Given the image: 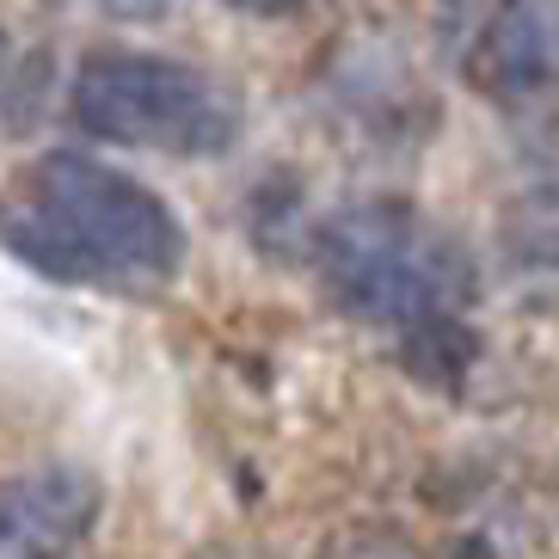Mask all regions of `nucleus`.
I'll use <instances>...</instances> for the list:
<instances>
[{
  "label": "nucleus",
  "instance_id": "obj_1",
  "mask_svg": "<svg viewBox=\"0 0 559 559\" xmlns=\"http://www.w3.org/2000/svg\"><path fill=\"white\" fill-rule=\"evenodd\" d=\"M0 247L68 289L160 296L185 271V222L123 166L50 148L0 185Z\"/></svg>",
  "mask_w": 559,
  "mask_h": 559
},
{
  "label": "nucleus",
  "instance_id": "obj_5",
  "mask_svg": "<svg viewBox=\"0 0 559 559\" xmlns=\"http://www.w3.org/2000/svg\"><path fill=\"white\" fill-rule=\"evenodd\" d=\"M105 510V486L86 467H32L0 486V559H81Z\"/></svg>",
  "mask_w": 559,
  "mask_h": 559
},
{
  "label": "nucleus",
  "instance_id": "obj_7",
  "mask_svg": "<svg viewBox=\"0 0 559 559\" xmlns=\"http://www.w3.org/2000/svg\"><path fill=\"white\" fill-rule=\"evenodd\" d=\"M320 559H425V554H418L406 535H394V528H376V523L362 528L357 523V528H338Z\"/></svg>",
  "mask_w": 559,
  "mask_h": 559
},
{
  "label": "nucleus",
  "instance_id": "obj_8",
  "mask_svg": "<svg viewBox=\"0 0 559 559\" xmlns=\"http://www.w3.org/2000/svg\"><path fill=\"white\" fill-rule=\"evenodd\" d=\"M105 7H154V0H105Z\"/></svg>",
  "mask_w": 559,
  "mask_h": 559
},
{
  "label": "nucleus",
  "instance_id": "obj_6",
  "mask_svg": "<svg viewBox=\"0 0 559 559\" xmlns=\"http://www.w3.org/2000/svg\"><path fill=\"white\" fill-rule=\"evenodd\" d=\"M504 252L528 271H559V191H542L535 203L504 222Z\"/></svg>",
  "mask_w": 559,
  "mask_h": 559
},
{
  "label": "nucleus",
  "instance_id": "obj_3",
  "mask_svg": "<svg viewBox=\"0 0 559 559\" xmlns=\"http://www.w3.org/2000/svg\"><path fill=\"white\" fill-rule=\"evenodd\" d=\"M68 117L93 142L148 148L173 160H210L240 142L247 105L222 74L154 50H86L68 81Z\"/></svg>",
  "mask_w": 559,
  "mask_h": 559
},
{
  "label": "nucleus",
  "instance_id": "obj_4",
  "mask_svg": "<svg viewBox=\"0 0 559 559\" xmlns=\"http://www.w3.org/2000/svg\"><path fill=\"white\" fill-rule=\"evenodd\" d=\"M461 81L486 99H535L559 86V0H486L455 44Z\"/></svg>",
  "mask_w": 559,
  "mask_h": 559
},
{
  "label": "nucleus",
  "instance_id": "obj_2",
  "mask_svg": "<svg viewBox=\"0 0 559 559\" xmlns=\"http://www.w3.org/2000/svg\"><path fill=\"white\" fill-rule=\"evenodd\" d=\"M313 271L350 320L388 326L412 345L455 332L461 308L474 301V259L461 252V240L400 198L332 210L313 228Z\"/></svg>",
  "mask_w": 559,
  "mask_h": 559
}]
</instances>
